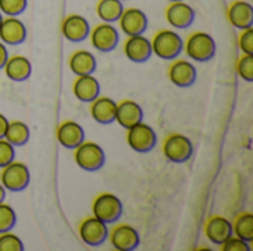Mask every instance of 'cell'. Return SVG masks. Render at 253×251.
Returning <instances> with one entry per match:
<instances>
[{
	"instance_id": "obj_1",
	"label": "cell",
	"mask_w": 253,
	"mask_h": 251,
	"mask_svg": "<svg viewBox=\"0 0 253 251\" xmlns=\"http://www.w3.org/2000/svg\"><path fill=\"white\" fill-rule=\"evenodd\" d=\"M153 55L163 61H173L184 52L182 37L172 30H160L151 40Z\"/></svg>"
},
{
	"instance_id": "obj_2",
	"label": "cell",
	"mask_w": 253,
	"mask_h": 251,
	"mask_svg": "<svg viewBox=\"0 0 253 251\" xmlns=\"http://www.w3.org/2000/svg\"><path fill=\"white\" fill-rule=\"evenodd\" d=\"M184 52L196 62H209L216 55L215 38L205 31H196L184 41Z\"/></svg>"
},
{
	"instance_id": "obj_3",
	"label": "cell",
	"mask_w": 253,
	"mask_h": 251,
	"mask_svg": "<svg viewBox=\"0 0 253 251\" xmlns=\"http://www.w3.org/2000/svg\"><path fill=\"white\" fill-rule=\"evenodd\" d=\"M92 213L96 219L102 220L104 223L113 225L117 223L123 216V203L117 195L111 192H104L93 200Z\"/></svg>"
},
{
	"instance_id": "obj_4",
	"label": "cell",
	"mask_w": 253,
	"mask_h": 251,
	"mask_svg": "<svg viewBox=\"0 0 253 251\" xmlns=\"http://www.w3.org/2000/svg\"><path fill=\"white\" fill-rule=\"evenodd\" d=\"M74 161L84 172H98L105 164V152L96 142L83 141L74 149Z\"/></svg>"
},
{
	"instance_id": "obj_5",
	"label": "cell",
	"mask_w": 253,
	"mask_h": 251,
	"mask_svg": "<svg viewBox=\"0 0 253 251\" xmlns=\"http://www.w3.org/2000/svg\"><path fill=\"white\" fill-rule=\"evenodd\" d=\"M162 151L168 161L173 164H184L193 157L194 146L190 138H187L185 135L173 133L165 139Z\"/></svg>"
},
{
	"instance_id": "obj_6",
	"label": "cell",
	"mask_w": 253,
	"mask_h": 251,
	"mask_svg": "<svg viewBox=\"0 0 253 251\" xmlns=\"http://www.w3.org/2000/svg\"><path fill=\"white\" fill-rule=\"evenodd\" d=\"M31 180L30 169L27 164L21 161H12L10 164L4 166L0 173V183L4 186L6 191L10 192H21L28 188Z\"/></svg>"
},
{
	"instance_id": "obj_7",
	"label": "cell",
	"mask_w": 253,
	"mask_h": 251,
	"mask_svg": "<svg viewBox=\"0 0 253 251\" xmlns=\"http://www.w3.org/2000/svg\"><path fill=\"white\" fill-rule=\"evenodd\" d=\"M126 141L130 149H133L138 154H147L151 152L157 145V135L151 126L141 121L135 124L133 127L127 129Z\"/></svg>"
},
{
	"instance_id": "obj_8",
	"label": "cell",
	"mask_w": 253,
	"mask_h": 251,
	"mask_svg": "<svg viewBox=\"0 0 253 251\" xmlns=\"http://www.w3.org/2000/svg\"><path fill=\"white\" fill-rule=\"evenodd\" d=\"M89 38H90L92 46L98 52L108 53L117 47V44L120 41V34H119V30L113 24L101 22L90 30Z\"/></svg>"
},
{
	"instance_id": "obj_9",
	"label": "cell",
	"mask_w": 253,
	"mask_h": 251,
	"mask_svg": "<svg viewBox=\"0 0 253 251\" xmlns=\"http://www.w3.org/2000/svg\"><path fill=\"white\" fill-rule=\"evenodd\" d=\"M108 234H110L108 225L96 219L95 216L84 219L79 226V237L89 247L102 246L108 240Z\"/></svg>"
},
{
	"instance_id": "obj_10",
	"label": "cell",
	"mask_w": 253,
	"mask_h": 251,
	"mask_svg": "<svg viewBox=\"0 0 253 251\" xmlns=\"http://www.w3.org/2000/svg\"><path fill=\"white\" fill-rule=\"evenodd\" d=\"M108 238L111 241L113 249L117 251H133L141 244L138 231L127 223H120L113 228L108 234Z\"/></svg>"
},
{
	"instance_id": "obj_11",
	"label": "cell",
	"mask_w": 253,
	"mask_h": 251,
	"mask_svg": "<svg viewBox=\"0 0 253 251\" xmlns=\"http://www.w3.org/2000/svg\"><path fill=\"white\" fill-rule=\"evenodd\" d=\"M122 31L130 37V36H139L144 34L148 28V16L144 10L139 7H127L123 9L119 21Z\"/></svg>"
},
{
	"instance_id": "obj_12",
	"label": "cell",
	"mask_w": 253,
	"mask_h": 251,
	"mask_svg": "<svg viewBox=\"0 0 253 251\" xmlns=\"http://www.w3.org/2000/svg\"><path fill=\"white\" fill-rule=\"evenodd\" d=\"M165 16L166 21L170 24V27L176 30H185L193 25L196 19V12L188 3L179 0V1H170V4L166 7Z\"/></svg>"
},
{
	"instance_id": "obj_13",
	"label": "cell",
	"mask_w": 253,
	"mask_h": 251,
	"mask_svg": "<svg viewBox=\"0 0 253 251\" xmlns=\"http://www.w3.org/2000/svg\"><path fill=\"white\" fill-rule=\"evenodd\" d=\"M61 31H62V36L65 40H68L71 43H82L89 37L90 25L84 16H82L79 13H73V15H68L62 21Z\"/></svg>"
},
{
	"instance_id": "obj_14",
	"label": "cell",
	"mask_w": 253,
	"mask_h": 251,
	"mask_svg": "<svg viewBox=\"0 0 253 251\" xmlns=\"http://www.w3.org/2000/svg\"><path fill=\"white\" fill-rule=\"evenodd\" d=\"M27 38V27L18 16H3L0 24V41L9 46L22 44Z\"/></svg>"
},
{
	"instance_id": "obj_15",
	"label": "cell",
	"mask_w": 253,
	"mask_h": 251,
	"mask_svg": "<svg viewBox=\"0 0 253 251\" xmlns=\"http://www.w3.org/2000/svg\"><path fill=\"white\" fill-rule=\"evenodd\" d=\"M175 61V59H173ZM169 80L172 84H175L176 87H190L196 83L197 80V70L194 67V64H191L190 61L185 59H176L168 71Z\"/></svg>"
},
{
	"instance_id": "obj_16",
	"label": "cell",
	"mask_w": 253,
	"mask_h": 251,
	"mask_svg": "<svg viewBox=\"0 0 253 251\" xmlns=\"http://www.w3.org/2000/svg\"><path fill=\"white\" fill-rule=\"evenodd\" d=\"M125 55L129 61L135 64L147 62L153 56L151 40H148L144 34L130 36L125 41Z\"/></svg>"
},
{
	"instance_id": "obj_17",
	"label": "cell",
	"mask_w": 253,
	"mask_h": 251,
	"mask_svg": "<svg viewBox=\"0 0 253 251\" xmlns=\"http://www.w3.org/2000/svg\"><path fill=\"white\" fill-rule=\"evenodd\" d=\"M205 235L206 238L215 244V246H221L222 243H225L230 237L234 235L233 232V223L231 220H228L227 217L222 216H213L211 217L206 225H205Z\"/></svg>"
},
{
	"instance_id": "obj_18",
	"label": "cell",
	"mask_w": 253,
	"mask_h": 251,
	"mask_svg": "<svg viewBox=\"0 0 253 251\" xmlns=\"http://www.w3.org/2000/svg\"><path fill=\"white\" fill-rule=\"evenodd\" d=\"M73 93L76 99L83 104H90L101 95V84L99 80L93 77V74L87 75H77L73 84Z\"/></svg>"
},
{
	"instance_id": "obj_19",
	"label": "cell",
	"mask_w": 253,
	"mask_h": 251,
	"mask_svg": "<svg viewBox=\"0 0 253 251\" xmlns=\"http://www.w3.org/2000/svg\"><path fill=\"white\" fill-rule=\"evenodd\" d=\"M84 138L86 135H84L83 127L77 121H73V120H67L61 123L56 130V139L59 145L67 149H76L84 141Z\"/></svg>"
},
{
	"instance_id": "obj_20",
	"label": "cell",
	"mask_w": 253,
	"mask_h": 251,
	"mask_svg": "<svg viewBox=\"0 0 253 251\" xmlns=\"http://www.w3.org/2000/svg\"><path fill=\"white\" fill-rule=\"evenodd\" d=\"M227 18L230 24L237 30L253 27V7L246 0H236L227 9Z\"/></svg>"
},
{
	"instance_id": "obj_21",
	"label": "cell",
	"mask_w": 253,
	"mask_h": 251,
	"mask_svg": "<svg viewBox=\"0 0 253 251\" xmlns=\"http://www.w3.org/2000/svg\"><path fill=\"white\" fill-rule=\"evenodd\" d=\"M116 121L119 126L123 129H130L135 124L144 121V111L141 105L135 101L125 99L120 104H117V111H116Z\"/></svg>"
},
{
	"instance_id": "obj_22",
	"label": "cell",
	"mask_w": 253,
	"mask_h": 251,
	"mask_svg": "<svg viewBox=\"0 0 253 251\" xmlns=\"http://www.w3.org/2000/svg\"><path fill=\"white\" fill-rule=\"evenodd\" d=\"M116 111H117V104L111 98L98 96L95 101L90 102V115L98 124L108 126L114 123Z\"/></svg>"
},
{
	"instance_id": "obj_23",
	"label": "cell",
	"mask_w": 253,
	"mask_h": 251,
	"mask_svg": "<svg viewBox=\"0 0 253 251\" xmlns=\"http://www.w3.org/2000/svg\"><path fill=\"white\" fill-rule=\"evenodd\" d=\"M3 70L9 80H12L15 83H21V81H25L30 78L33 65L28 58H25L22 55H15V56L7 58Z\"/></svg>"
},
{
	"instance_id": "obj_24",
	"label": "cell",
	"mask_w": 253,
	"mask_h": 251,
	"mask_svg": "<svg viewBox=\"0 0 253 251\" xmlns=\"http://www.w3.org/2000/svg\"><path fill=\"white\" fill-rule=\"evenodd\" d=\"M68 67L76 77L87 75V74H93L96 71L98 62H96L95 55H92L89 50H77L70 56Z\"/></svg>"
},
{
	"instance_id": "obj_25",
	"label": "cell",
	"mask_w": 253,
	"mask_h": 251,
	"mask_svg": "<svg viewBox=\"0 0 253 251\" xmlns=\"http://www.w3.org/2000/svg\"><path fill=\"white\" fill-rule=\"evenodd\" d=\"M4 139L15 148L24 146L30 141V129L24 121H19V120L9 121L6 133H4Z\"/></svg>"
},
{
	"instance_id": "obj_26",
	"label": "cell",
	"mask_w": 253,
	"mask_h": 251,
	"mask_svg": "<svg viewBox=\"0 0 253 251\" xmlns=\"http://www.w3.org/2000/svg\"><path fill=\"white\" fill-rule=\"evenodd\" d=\"M125 6L122 0H99L96 4V15L102 22L114 24L119 21Z\"/></svg>"
},
{
	"instance_id": "obj_27",
	"label": "cell",
	"mask_w": 253,
	"mask_h": 251,
	"mask_svg": "<svg viewBox=\"0 0 253 251\" xmlns=\"http://www.w3.org/2000/svg\"><path fill=\"white\" fill-rule=\"evenodd\" d=\"M233 232L236 237L252 243L253 241V215L249 212H245L242 215H239L234 219L233 223Z\"/></svg>"
},
{
	"instance_id": "obj_28",
	"label": "cell",
	"mask_w": 253,
	"mask_h": 251,
	"mask_svg": "<svg viewBox=\"0 0 253 251\" xmlns=\"http://www.w3.org/2000/svg\"><path fill=\"white\" fill-rule=\"evenodd\" d=\"M15 225H16L15 210L9 204H4V201L0 203V234L12 231Z\"/></svg>"
},
{
	"instance_id": "obj_29",
	"label": "cell",
	"mask_w": 253,
	"mask_h": 251,
	"mask_svg": "<svg viewBox=\"0 0 253 251\" xmlns=\"http://www.w3.org/2000/svg\"><path fill=\"white\" fill-rule=\"evenodd\" d=\"M27 0H0V12L3 16H19L27 9Z\"/></svg>"
},
{
	"instance_id": "obj_30",
	"label": "cell",
	"mask_w": 253,
	"mask_h": 251,
	"mask_svg": "<svg viewBox=\"0 0 253 251\" xmlns=\"http://www.w3.org/2000/svg\"><path fill=\"white\" fill-rule=\"evenodd\" d=\"M24 250V243L22 240L9 232H3L0 234V251H22Z\"/></svg>"
},
{
	"instance_id": "obj_31",
	"label": "cell",
	"mask_w": 253,
	"mask_h": 251,
	"mask_svg": "<svg viewBox=\"0 0 253 251\" xmlns=\"http://www.w3.org/2000/svg\"><path fill=\"white\" fill-rule=\"evenodd\" d=\"M237 74L242 80L252 83L253 81V55H243L237 61Z\"/></svg>"
},
{
	"instance_id": "obj_32",
	"label": "cell",
	"mask_w": 253,
	"mask_h": 251,
	"mask_svg": "<svg viewBox=\"0 0 253 251\" xmlns=\"http://www.w3.org/2000/svg\"><path fill=\"white\" fill-rule=\"evenodd\" d=\"M15 155H16L15 146L10 145L4 138L0 139V169L15 161Z\"/></svg>"
},
{
	"instance_id": "obj_33",
	"label": "cell",
	"mask_w": 253,
	"mask_h": 251,
	"mask_svg": "<svg viewBox=\"0 0 253 251\" xmlns=\"http://www.w3.org/2000/svg\"><path fill=\"white\" fill-rule=\"evenodd\" d=\"M239 47L245 55H253V27L242 30L239 36Z\"/></svg>"
},
{
	"instance_id": "obj_34",
	"label": "cell",
	"mask_w": 253,
	"mask_h": 251,
	"mask_svg": "<svg viewBox=\"0 0 253 251\" xmlns=\"http://www.w3.org/2000/svg\"><path fill=\"white\" fill-rule=\"evenodd\" d=\"M251 243L233 235L230 237L225 243H222L219 247L222 251H251Z\"/></svg>"
},
{
	"instance_id": "obj_35",
	"label": "cell",
	"mask_w": 253,
	"mask_h": 251,
	"mask_svg": "<svg viewBox=\"0 0 253 251\" xmlns=\"http://www.w3.org/2000/svg\"><path fill=\"white\" fill-rule=\"evenodd\" d=\"M9 58V52H7V47L3 41H0V70H3L6 61Z\"/></svg>"
},
{
	"instance_id": "obj_36",
	"label": "cell",
	"mask_w": 253,
	"mask_h": 251,
	"mask_svg": "<svg viewBox=\"0 0 253 251\" xmlns=\"http://www.w3.org/2000/svg\"><path fill=\"white\" fill-rule=\"evenodd\" d=\"M7 124H9V120H7L3 114H0V139H3V138H4V133H6Z\"/></svg>"
},
{
	"instance_id": "obj_37",
	"label": "cell",
	"mask_w": 253,
	"mask_h": 251,
	"mask_svg": "<svg viewBox=\"0 0 253 251\" xmlns=\"http://www.w3.org/2000/svg\"><path fill=\"white\" fill-rule=\"evenodd\" d=\"M4 198H6V189H4V186L0 183V203H3Z\"/></svg>"
},
{
	"instance_id": "obj_38",
	"label": "cell",
	"mask_w": 253,
	"mask_h": 251,
	"mask_svg": "<svg viewBox=\"0 0 253 251\" xmlns=\"http://www.w3.org/2000/svg\"><path fill=\"white\" fill-rule=\"evenodd\" d=\"M1 21H3V13L0 12V24H1Z\"/></svg>"
},
{
	"instance_id": "obj_39",
	"label": "cell",
	"mask_w": 253,
	"mask_h": 251,
	"mask_svg": "<svg viewBox=\"0 0 253 251\" xmlns=\"http://www.w3.org/2000/svg\"><path fill=\"white\" fill-rule=\"evenodd\" d=\"M169 1H179V0H169Z\"/></svg>"
},
{
	"instance_id": "obj_40",
	"label": "cell",
	"mask_w": 253,
	"mask_h": 251,
	"mask_svg": "<svg viewBox=\"0 0 253 251\" xmlns=\"http://www.w3.org/2000/svg\"><path fill=\"white\" fill-rule=\"evenodd\" d=\"M122 1H125V0H122Z\"/></svg>"
}]
</instances>
